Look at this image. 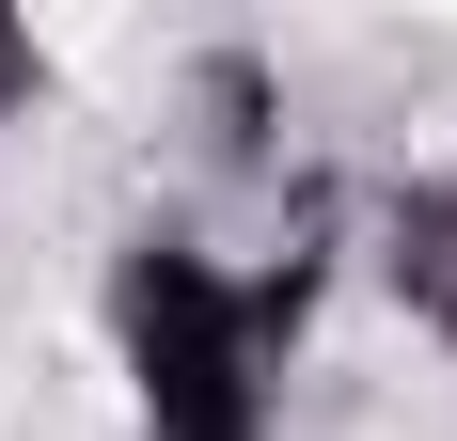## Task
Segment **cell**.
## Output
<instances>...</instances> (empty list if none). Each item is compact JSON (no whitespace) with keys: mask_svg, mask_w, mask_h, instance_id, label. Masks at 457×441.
Returning <instances> with one entry per match:
<instances>
[{"mask_svg":"<svg viewBox=\"0 0 457 441\" xmlns=\"http://www.w3.org/2000/svg\"><path fill=\"white\" fill-rule=\"evenodd\" d=\"M316 284L331 253H284V237L205 220V205H142L95 253V362H111L127 441H284Z\"/></svg>","mask_w":457,"mask_h":441,"instance_id":"cell-1","label":"cell"},{"mask_svg":"<svg viewBox=\"0 0 457 441\" xmlns=\"http://www.w3.org/2000/svg\"><path fill=\"white\" fill-rule=\"evenodd\" d=\"M363 284H378V315L457 379V142L411 158V174H378V205H363Z\"/></svg>","mask_w":457,"mask_h":441,"instance_id":"cell-2","label":"cell"}]
</instances>
